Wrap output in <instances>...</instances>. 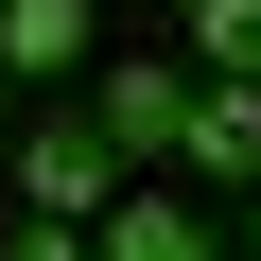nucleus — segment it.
Segmentation results:
<instances>
[{"label": "nucleus", "mask_w": 261, "mask_h": 261, "mask_svg": "<svg viewBox=\"0 0 261 261\" xmlns=\"http://www.w3.org/2000/svg\"><path fill=\"white\" fill-rule=\"evenodd\" d=\"M18 209H35V226H105V209H122V140L53 105L35 140H18Z\"/></svg>", "instance_id": "1"}, {"label": "nucleus", "mask_w": 261, "mask_h": 261, "mask_svg": "<svg viewBox=\"0 0 261 261\" xmlns=\"http://www.w3.org/2000/svg\"><path fill=\"white\" fill-rule=\"evenodd\" d=\"M87 122H105L122 157H192V70H157V53H122V70L87 87Z\"/></svg>", "instance_id": "2"}, {"label": "nucleus", "mask_w": 261, "mask_h": 261, "mask_svg": "<svg viewBox=\"0 0 261 261\" xmlns=\"http://www.w3.org/2000/svg\"><path fill=\"white\" fill-rule=\"evenodd\" d=\"M192 157H209L226 192H261V87H244V70H209V87H192Z\"/></svg>", "instance_id": "3"}, {"label": "nucleus", "mask_w": 261, "mask_h": 261, "mask_svg": "<svg viewBox=\"0 0 261 261\" xmlns=\"http://www.w3.org/2000/svg\"><path fill=\"white\" fill-rule=\"evenodd\" d=\"M0 70L70 87V70H87V0H0Z\"/></svg>", "instance_id": "4"}, {"label": "nucleus", "mask_w": 261, "mask_h": 261, "mask_svg": "<svg viewBox=\"0 0 261 261\" xmlns=\"http://www.w3.org/2000/svg\"><path fill=\"white\" fill-rule=\"evenodd\" d=\"M105 261H209V226H192L174 192H122V209H105Z\"/></svg>", "instance_id": "5"}, {"label": "nucleus", "mask_w": 261, "mask_h": 261, "mask_svg": "<svg viewBox=\"0 0 261 261\" xmlns=\"http://www.w3.org/2000/svg\"><path fill=\"white\" fill-rule=\"evenodd\" d=\"M192 53H209V70H244V87H261V0H192Z\"/></svg>", "instance_id": "6"}, {"label": "nucleus", "mask_w": 261, "mask_h": 261, "mask_svg": "<svg viewBox=\"0 0 261 261\" xmlns=\"http://www.w3.org/2000/svg\"><path fill=\"white\" fill-rule=\"evenodd\" d=\"M0 261H70V226H0Z\"/></svg>", "instance_id": "7"}, {"label": "nucleus", "mask_w": 261, "mask_h": 261, "mask_svg": "<svg viewBox=\"0 0 261 261\" xmlns=\"http://www.w3.org/2000/svg\"><path fill=\"white\" fill-rule=\"evenodd\" d=\"M244 244H261V192H244Z\"/></svg>", "instance_id": "8"}, {"label": "nucleus", "mask_w": 261, "mask_h": 261, "mask_svg": "<svg viewBox=\"0 0 261 261\" xmlns=\"http://www.w3.org/2000/svg\"><path fill=\"white\" fill-rule=\"evenodd\" d=\"M174 18H192V0H174Z\"/></svg>", "instance_id": "9"}]
</instances>
